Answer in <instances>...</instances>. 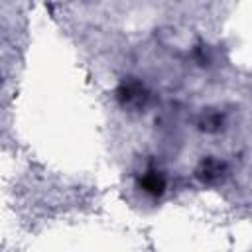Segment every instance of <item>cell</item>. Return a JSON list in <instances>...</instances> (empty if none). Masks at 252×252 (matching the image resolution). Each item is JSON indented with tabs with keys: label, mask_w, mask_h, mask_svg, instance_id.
Here are the masks:
<instances>
[{
	"label": "cell",
	"mask_w": 252,
	"mask_h": 252,
	"mask_svg": "<svg viewBox=\"0 0 252 252\" xmlns=\"http://www.w3.org/2000/svg\"><path fill=\"white\" fill-rule=\"evenodd\" d=\"M197 177L203 181V183H219L222 181L224 173H226V163L209 156L205 159H201V163L197 165Z\"/></svg>",
	"instance_id": "7a4b0ae2"
},
{
	"label": "cell",
	"mask_w": 252,
	"mask_h": 252,
	"mask_svg": "<svg viewBox=\"0 0 252 252\" xmlns=\"http://www.w3.org/2000/svg\"><path fill=\"white\" fill-rule=\"evenodd\" d=\"M165 185H167V183H165L163 173H161L159 169H154V167L146 169V171L142 173V177H140V187H142V191L148 193V195H152V197H161L163 191H165Z\"/></svg>",
	"instance_id": "3957f363"
},
{
	"label": "cell",
	"mask_w": 252,
	"mask_h": 252,
	"mask_svg": "<svg viewBox=\"0 0 252 252\" xmlns=\"http://www.w3.org/2000/svg\"><path fill=\"white\" fill-rule=\"evenodd\" d=\"M116 98L124 108H140L148 100V91L140 81H124L116 89Z\"/></svg>",
	"instance_id": "6da1fadb"
},
{
	"label": "cell",
	"mask_w": 252,
	"mask_h": 252,
	"mask_svg": "<svg viewBox=\"0 0 252 252\" xmlns=\"http://www.w3.org/2000/svg\"><path fill=\"white\" fill-rule=\"evenodd\" d=\"M220 126H222V116H220V112L207 110V112L201 114V120H199V128H201V130H205V132H217Z\"/></svg>",
	"instance_id": "277c9868"
}]
</instances>
